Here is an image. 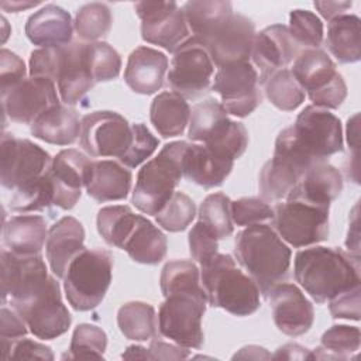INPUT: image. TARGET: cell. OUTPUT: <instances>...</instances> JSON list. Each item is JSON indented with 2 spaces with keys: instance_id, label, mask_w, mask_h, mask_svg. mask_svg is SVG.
Here are the masks:
<instances>
[{
  "instance_id": "1",
  "label": "cell",
  "mask_w": 361,
  "mask_h": 361,
  "mask_svg": "<svg viewBox=\"0 0 361 361\" xmlns=\"http://www.w3.org/2000/svg\"><path fill=\"white\" fill-rule=\"evenodd\" d=\"M275 151L290 157L307 171L343 151L341 123L326 109L306 106L298 114L295 124L278 134Z\"/></svg>"
},
{
  "instance_id": "2",
  "label": "cell",
  "mask_w": 361,
  "mask_h": 361,
  "mask_svg": "<svg viewBox=\"0 0 361 361\" xmlns=\"http://www.w3.org/2000/svg\"><path fill=\"white\" fill-rule=\"evenodd\" d=\"M293 275L316 303H324L361 283L360 257L334 247L305 248L295 255Z\"/></svg>"
},
{
  "instance_id": "3",
  "label": "cell",
  "mask_w": 361,
  "mask_h": 361,
  "mask_svg": "<svg viewBox=\"0 0 361 361\" xmlns=\"http://www.w3.org/2000/svg\"><path fill=\"white\" fill-rule=\"evenodd\" d=\"M234 255L265 299L289 275L290 248L265 223L248 226L237 234Z\"/></svg>"
},
{
  "instance_id": "4",
  "label": "cell",
  "mask_w": 361,
  "mask_h": 361,
  "mask_svg": "<svg viewBox=\"0 0 361 361\" xmlns=\"http://www.w3.org/2000/svg\"><path fill=\"white\" fill-rule=\"evenodd\" d=\"M200 281L213 307L243 317L259 309V289L255 282L235 265L228 254H214L200 264Z\"/></svg>"
},
{
  "instance_id": "5",
  "label": "cell",
  "mask_w": 361,
  "mask_h": 361,
  "mask_svg": "<svg viewBox=\"0 0 361 361\" xmlns=\"http://www.w3.org/2000/svg\"><path fill=\"white\" fill-rule=\"evenodd\" d=\"M186 147V141L165 144L155 158L142 165L133 190V204L141 213L155 216L172 197L183 176L182 158Z\"/></svg>"
},
{
  "instance_id": "6",
  "label": "cell",
  "mask_w": 361,
  "mask_h": 361,
  "mask_svg": "<svg viewBox=\"0 0 361 361\" xmlns=\"http://www.w3.org/2000/svg\"><path fill=\"white\" fill-rule=\"evenodd\" d=\"M113 255L103 248L83 250L69 264L63 289L69 305L78 312L97 307L111 282Z\"/></svg>"
},
{
  "instance_id": "7",
  "label": "cell",
  "mask_w": 361,
  "mask_h": 361,
  "mask_svg": "<svg viewBox=\"0 0 361 361\" xmlns=\"http://www.w3.org/2000/svg\"><path fill=\"white\" fill-rule=\"evenodd\" d=\"M30 331L42 340H52L68 331L72 317L62 302L59 283L54 276L28 296L10 302Z\"/></svg>"
},
{
  "instance_id": "8",
  "label": "cell",
  "mask_w": 361,
  "mask_h": 361,
  "mask_svg": "<svg viewBox=\"0 0 361 361\" xmlns=\"http://www.w3.org/2000/svg\"><path fill=\"white\" fill-rule=\"evenodd\" d=\"M329 209L298 197H286L274 207L272 224L278 235L295 248L322 243L329 235Z\"/></svg>"
},
{
  "instance_id": "9",
  "label": "cell",
  "mask_w": 361,
  "mask_h": 361,
  "mask_svg": "<svg viewBox=\"0 0 361 361\" xmlns=\"http://www.w3.org/2000/svg\"><path fill=\"white\" fill-rule=\"evenodd\" d=\"M207 296L193 293H172L165 298L158 312V330L161 336L185 348H202L204 336L202 317Z\"/></svg>"
},
{
  "instance_id": "10",
  "label": "cell",
  "mask_w": 361,
  "mask_h": 361,
  "mask_svg": "<svg viewBox=\"0 0 361 361\" xmlns=\"http://www.w3.org/2000/svg\"><path fill=\"white\" fill-rule=\"evenodd\" d=\"M0 152L1 185L13 193L35 185L52 164L51 155L39 145L13 134H3Z\"/></svg>"
},
{
  "instance_id": "11",
  "label": "cell",
  "mask_w": 361,
  "mask_h": 361,
  "mask_svg": "<svg viewBox=\"0 0 361 361\" xmlns=\"http://www.w3.org/2000/svg\"><path fill=\"white\" fill-rule=\"evenodd\" d=\"M214 63L196 37H189L175 52L168 72L172 92L185 99H196L210 86Z\"/></svg>"
},
{
  "instance_id": "12",
  "label": "cell",
  "mask_w": 361,
  "mask_h": 361,
  "mask_svg": "<svg viewBox=\"0 0 361 361\" xmlns=\"http://www.w3.org/2000/svg\"><path fill=\"white\" fill-rule=\"evenodd\" d=\"M134 8L144 41L173 54L190 37L183 10L175 1H137Z\"/></svg>"
},
{
  "instance_id": "13",
  "label": "cell",
  "mask_w": 361,
  "mask_h": 361,
  "mask_svg": "<svg viewBox=\"0 0 361 361\" xmlns=\"http://www.w3.org/2000/svg\"><path fill=\"white\" fill-rule=\"evenodd\" d=\"M131 140V124L116 111H93L82 118L80 145L90 157H116L120 159L128 149Z\"/></svg>"
},
{
  "instance_id": "14",
  "label": "cell",
  "mask_w": 361,
  "mask_h": 361,
  "mask_svg": "<svg viewBox=\"0 0 361 361\" xmlns=\"http://www.w3.org/2000/svg\"><path fill=\"white\" fill-rule=\"evenodd\" d=\"M258 73L250 62L220 66L216 72L212 90L220 94L227 114L247 117L261 103Z\"/></svg>"
},
{
  "instance_id": "15",
  "label": "cell",
  "mask_w": 361,
  "mask_h": 361,
  "mask_svg": "<svg viewBox=\"0 0 361 361\" xmlns=\"http://www.w3.org/2000/svg\"><path fill=\"white\" fill-rule=\"evenodd\" d=\"M254 39V23L245 16L234 13L199 41L209 52L213 63L220 68L231 63L250 62Z\"/></svg>"
},
{
  "instance_id": "16",
  "label": "cell",
  "mask_w": 361,
  "mask_h": 361,
  "mask_svg": "<svg viewBox=\"0 0 361 361\" xmlns=\"http://www.w3.org/2000/svg\"><path fill=\"white\" fill-rule=\"evenodd\" d=\"M3 111L11 121L32 124L42 113L61 104L55 82L48 78H28L1 96Z\"/></svg>"
},
{
  "instance_id": "17",
  "label": "cell",
  "mask_w": 361,
  "mask_h": 361,
  "mask_svg": "<svg viewBox=\"0 0 361 361\" xmlns=\"http://www.w3.org/2000/svg\"><path fill=\"white\" fill-rule=\"evenodd\" d=\"M47 265L41 254L20 255L6 248L1 250V299L3 303L25 298L48 278Z\"/></svg>"
},
{
  "instance_id": "18",
  "label": "cell",
  "mask_w": 361,
  "mask_h": 361,
  "mask_svg": "<svg viewBox=\"0 0 361 361\" xmlns=\"http://www.w3.org/2000/svg\"><path fill=\"white\" fill-rule=\"evenodd\" d=\"M268 300L271 302L274 323L279 331L296 337L310 330L314 320L313 305L295 283L276 285Z\"/></svg>"
},
{
  "instance_id": "19",
  "label": "cell",
  "mask_w": 361,
  "mask_h": 361,
  "mask_svg": "<svg viewBox=\"0 0 361 361\" xmlns=\"http://www.w3.org/2000/svg\"><path fill=\"white\" fill-rule=\"evenodd\" d=\"M299 54V47L292 39L283 24H274L255 34L251 58L259 69V85L279 69H285Z\"/></svg>"
},
{
  "instance_id": "20",
  "label": "cell",
  "mask_w": 361,
  "mask_h": 361,
  "mask_svg": "<svg viewBox=\"0 0 361 361\" xmlns=\"http://www.w3.org/2000/svg\"><path fill=\"white\" fill-rule=\"evenodd\" d=\"M56 83L61 100L66 106L78 104L94 86L96 82L86 59L85 42H71L63 47Z\"/></svg>"
},
{
  "instance_id": "21",
  "label": "cell",
  "mask_w": 361,
  "mask_h": 361,
  "mask_svg": "<svg viewBox=\"0 0 361 361\" xmlns=\"http://www.w3.org/2000/svg\"><path fill=\"white\" fill-rule=\"evenodd\" d=\"M85 230L79 220L72 216L59 219L48 230L45 243L47 259L55 276L63 278L69 264L85 248Z\"/></svg>"
},
{
  "instance_id": "22",
  "label": "cell",
  "mask_w": 361,
  "mask_h": 361,
  "mask_svg": "<svg viewBox=\"0 0 361 361\" xmlns=\"http://www.w3.org/2000/svg\"><path fill=\"white\" fill-rule=\"evenodd\" d=\"M166 69L168 58L165 54L149 47H138L128 56L124 80L133 92L152 94L164 86Z\"/></svg>"
},
{
  "instance_id": "23",
  "label": "cell",
  "mask_w": 361,
  "mask_h": 361,
  "mask_svg": "<svg viewBox=\"0 0 361 361\" xmlns=\"http://www.w3.org/2000/svg\"><path fill=\"white\" fill-rule=\"evenodd\" d=\"M71 14L55 4H47L32 13L25 23L27 38L41 48L66 47L72 41Z\"/></svg>"
},
{
  "instance_id": "24",
  "label": "cell",
  "mask_w": 361,
  "mask_h": 361,
  "mask_svg": "<svg viewBox=\"0 0 361 361\" xmlns=\"http://www.w3.org/2000/svg\"><path fill=\"white\" fill-rule=\"evenodd\" d=\"M233 166L234 161L223 158L199 144L188 142L182 158L183 176L204 189L220 186L230 175Z\"/></svg>"
},
{
  "instance_id": "25",
  "label": "cell",
  "mask_w": 361,
  "mask_h": 361,
  "mask_svg": "<svg viewBox=\"0 0 361 361\" xmlns=\"http://www.w3.org/2000/svg\"><path fill=\"white\" fill-rule=\"evenodd\" d=\"M290 72L310 100L341 76L336 69V63L322 49L300 51L293 61Z\"/></svg>"
},
{
  "instance_id": "26",
  "label": "cell",
  "mask_w": 361,
  "mask_h": 361,
  "mask_svg": "<svg viewBox=\"0 0 361 361\" xmlns=\"http://www.w3.org/2000/svg\"><path fill=\"white\" fill-rule=\"evenodd\" d=\"M341 190L343 176L340 171L329 162H320L305 172L288 196L298 197L317 206L330 207V203L340 196Z\"/></svg>"
},
{
  "instance_id": "27",
  "label": "cell",
  "mask_w": 361,
  "mask_h": 361,
  "mask_svg": "<svg viewBox=\"0 0 361 361\" xmlns=\"http://www.w3.org/2000/svg\"><path fill=\"white\" fill-rule=\"evenodd\" d=\"M133 175L121 162L113 159L93 161L86 192L96 202H113L127 197Z\"/></svg>"
},
{
  "instance_id": "28",
  "label": "cell",
  "mask_w": 361,
  "mask_h": 361,
  "mask_svg": "<svg viewBox=\"0 0 361 361\" xmlns=\"http://www.w3.org/2000/svg\"><path fill=\"white\" fill-rule=\"evenodd\" d=\"M82 120L75 109L69 106H54L42 113L31 126V134L48 144L69 145L80 137Z\"/></svg>"
},
{
  "instance_id": "29",
  "label": "cell",
  "mask_w": 361,
  "mask_h": 361,
  "mask_svg": "<svg viewBox=\"0 0 361 361\" xmlns=\"http://www.w3.org/2000/svg\"><path fill=\"white\" fill-rule=\"evenodd\" d=\"M48 237L47 221L41 216L20 214L3 226L4 248L20 255L41 254Z\"/></svg>"
},
{
  "instance_id": "30",
  "label": "cell",
  "mask_w": 361,
  "mask_h": 361,
  "mask_svg": "<svg viewBox=\"0 0 361 361\" xmlns=\"http://www.w3.org/2000/svg\"><path fill=\"white\" fill-rule=\"evenodd\" d=\"M305 172L306 171L290 157L274 151V157L259 172L258 188L262 199L281 200L286 197L302 179Z\"/></svg>"
},
{
  "instance_id": "31",
  "label": "cell",
  "mask_w": 361,
  "mask_h": 361,
  "mask_svg": "<svg viewBox=\"0 0 361 361\" xmlns=\"http://www.w3.org/2000/svg\"><path fill=\"white\" fill-rule=\"evenodd\" d=\"M121 250L138 264L157 265L166 255L168 241L165 234L157 226L147 217L138 214Z\"/></svg>"
},
{
  "instance_id": "32",
  "label": "cell",
  "mask_w": 361,
  "mask_h": 361,
  "mask_svg": "<svg viewBox=\"0 0 361 361\" xmlns=\"http://www.w3.org/2000/svg\"><path fill=\"white\" fill-rule=\"evenodd\" d=\"M149 118L164 138L182 135L190 118V107L185 97L175 92L157 94L149 107Z\"/></svg>"
},
{
  "instance_id": "33",
  "label": "cell",
  "mask_w": 361,
  "mask_h": 361,
  "mask_svg": "<svg viewBox=\"0 0 361 361\" xmlns=\"http://www.w3.org/2000/svg\"><path fill=\"white\" fill-rule=\"evenodd\" d=\"M326 45L340 63H354L361 58L360 18L354 14H341L330 20Z\"/></svg>"
},
{
  "instance_id": "34",
  "label": "cell",
  "mask_w": 361,
  "mask_h": 361,
  "mask_svg": "<svg viewBox=\"0 0 361 361\" xmlns=\"http://www.w3.org/2000/svg\"><path fill=\"white\" fill-rule=\"evenodd\" d=\"M117 324L121 334L128 340L147 341L157 338L158 319L149 303L140 300L124 303L118 309Z\"/></svg>"
},
{
  "instance_id": "35",
  "label": "cell",
  "mask_w": 361,
  "mask_h": 361,
  "mask_svg": "<svg viewBox=\"0 0 361 361\" xmlns=\"http://www.w3.org/2000/svg\"><path fill=\"white\" fill-rule=\"evenodd\" d=\"M93 161L78 149H62L52 158L49 166L52 178L63 188L80 192L92 173Z\"/></svg>"
},
{
  "instance_id": "36",
  "label": "cell",
  "mask_w": 361,
  "mask_h": 361,
  "mask_svg": "<svg viewBox=\"0 0 361 361\" xmlns=\"http://www.w3.org/2000/svg\"><path fill=\"white\" fill-rule=\"evenodd\" d=\"M182 10L189 30L197 39L207 37L216 27L234 14L230 1H188Z\"/></svg>"
},
{
  "instance_id": "37",
  "label": "cell",
  "mask_w": 361,
  "mask_h": 361,
  "mask_svg": "<svg viewBox=\"0 0 361 361\" xmlns=\"http://www.w3.org/2000/svg\"><path fill=\"white\" fill-rule=\"evenodd\" d=\"M361 333L355 326L336 324L322 336L320 347L312 351L310 360H351L360 348Z\"/></svg>"
},
{
  "instance_id": "38",
  "label": "cell",
  "mask_w": 361,
  "mask_h": 361,
  "mask_svg": "<svg viewBox=\"0 0 361 361\" xmlns=\"http://www.w3.org/2000/svg\"><path fill=\"white\" fill-rule=\"evenodd\" d=\"M161 290L164 296L172 293H193L207 296L200 281V271L195 262L175 259L164 265L161 272Z\"/></svg>"
},
{
  "instance_id": "39",
  "label": "cell",
  "mask_w": 361,
  "mask_h": 361,
  "mask_svg": "<svg viewBox=\"0 0 361 361\" xmlns=\"http://www.w3.org/2000/svg\"><path fill=\"white\" fill-rule=\"evenodd\" d=\"M137 216L138 214H135L128 206L102 207L96 219L97 231L109 245L121 250L137 220Z\"/></svg>"
},
{
  "instance_id": "40",
  "label": "cell",
  "mask_w": 361,
  "mask_h": 361,
  "mask_svg": "<svg viewBox=\"0 0 361 361\" xmlns=\"http://www.w3.org/2000/svg\"><path fill=\"white\" fill-rule=\"evenodd\" d=\"M264 86L268 100L279 110L293 111L305 100V90L300 87L288 68L272 73Z\"/></svg>"
},
{
  "instance_id": "41",
  "label": "cell",
  "mask_w": 361,
  "mask_h": 361,
  "mask_svg": "<svg viewBox=\"0 0 361 361\" xmlns=\"http://www.w3.org/2000/svg\"><path fill=\"white\" fill-rule=\"evenodd\" d=\"M203 145L223 158L235 161L247 149L248 131L243 123L227 118Z\"/></svg>"
},
{
  "instance_id": "42",
  "label": "cell",
  "mask_w": 361,
  "mask_h": 361,
  "mask_svg": "<svg viewBox=\"0 0 361 361\" xmlns=\"http://www.w3.org/2000/svg\"><path fill=\"white\" fill-rule=\"evenodd\" d=\"M111 23L113 17L107 4L89 3L78 10L73 28L82 41L97 42L109 34Z\"/></svg>"
},
{
  "instance_id": "43",
  "label": "cell",
  "mask_w": 361,
  "mask_h": 361,
  "mask_svg": "<svg viewBox=\"0 0 361 361\" xmlns=\"http://www.w3.org/2000/svg\"><path fill=\"white\" fill-rule=\"evenodd\" d=\"M230 204V197L217 192L204 197L199 207V221H202L217 240L227 238L234 231Z\"/></svg>"
},
{
  "instance_id": "44",
  "label": "cell",
  "mask_w": 361,
  "mask_h": 361,
  "mask_svg": "<svg viewBox=\"0 0 361 361\" xmlns=\"http://www.w3.org/2000/svg\"><path fill=\"white\" fill-rule=\"evenodd\" d=\"M227 118V111L221 103L214 99L203 100L190 110L188 137L192 141L204 142Z\"/></svg>"
},
{
  "instance_id": "45",
  "label": "cell",
  "mask_w": 361,
  "mask_h": 361,
  "mask_svg": "<svg viewBox=\"0 0 361 361\" xmlns=\"http://www.w3.org/2000/svg\"><path fill=\"white\" fill-rule=\"evenodd\" d=\"M107 347L106 333L89 323L78 324L73 330L69 350L62 355L63 360H89L103 358Z\"/></svg>"
},
{
  "instance_id": "46",
  "label": "cell",
  "mask_w": 361,
  "mask_h": 361,
  "mask_svg": "<svg viewBox=\"0 0 361 361\" xmlns=\"http://www.w3.org/2000/svg\"><path fill=\"white\" fill-rule=\"evenodd\" d=\"M86 59L96 83L113 80L120 73V54L107 42H86Z\"/></svg>"
},
{
  "instance_id": "47",
  "label": "cell",
  "mask_w": 361,
  "mask_h": 361,
  "mask_svg": "<svg viewBox=\"0 0 361 361\" xmlns=\"http://www.w3.org/2000/svg\"><path fill=\"white\" fill-rule=\"evenodd\" d=\"M196 216L193 200L183 192H175L165 206L155 214L158 226L171 233L183 231Z\"/></svg>"
},
{
  "instance_id": "48",
  "label": "cell",
  "mask_w": 361,
  "mask_h": 361,
  "mask_svg": "<svg viewBox=\"0 0 361 361\" xmlns=\"http://www.w3.org/2000/svg\"><path fill=\"white\" fill-rule=\"evenodd\" d=\"M289 34L303 49H319L323 42V23L312 11L293 10L289 16Z\"/></svg>"
},
{
  "instance_id": "49",
  "label": "cell",
  "mask_w": 361,
  "mask_h": 361,
  "mask_svg": "<svg viewBox=\"0 0 361 361\" xmlns=\"http://www.w3.org/2000/svg\"><path fill=\"white\" fill-rule=\"evenodd\" d=\"M233 223L237 226H254L272 221L274 209L261 199L241 197L230 204Z\"/></svg>"
},
{
  "instance_id": "50",
  "label": "cell",
  "mask_w": 361,
  "mask_h": 361,
  "mask_svg": "<svg viewBox=\"0 0 361 361\" xmlns=\"http://www.w3.org/2000/svg\"><path fill=\"white\" fill-rule=\"evenodd\" d=\"M133 140L126 151V154L120 158V162L128 168H135L142 164L147 158H149L155 149L158 148L159 140L152 135V133L142 124H131Z\"/></svg>"
},
{
  "instance_id": "51",
  "label": "cell",
  "mask_w": 361,
  "mask_h": 361,
  "mask_svg": "<svg viewBox=\"0 0 361 361\" xmlns=\"http://www.w3.org/2000/svg\"><path fill=\"white\" fill-rule=\"evenodd\" d=\"M63 47L39 48L31 52L30 56V76L31 78H48L56 82Z\"/></svg>"
},
{
  "instance_id": "52",
  "label": "cell",
  "mask_w": 361,
  "mask_h": 361,
  "mask_svg": "<svg viewBox=\"0 0 361 361\" xmlns=\"http://www.w3.org/2000/svg\"><path fill=\"white\" fill-rule=\"evenodd\" d=\"M217 248L216 235L202 221H197L189 231V251L193 259L203 264L217 254Z\"/></svg>"
},
{
  "instance_id": "53",
  "label": "cell",
  "mask_w": 361,
  "mask_h": 361,
  "mask_svg": "<svg viewBox=\"0 0 361 361\" xmlns=\"http://www.w3.org/2000/svg\"><path fill=\"white\" fill-rule=\"evenodd\" d=\"M25 79V63L14 52L3 48L0 51V89L1 96Z\"/></svg>"
},
{
  "instance_id": "54",
  "label": "cell",
  "mask_w": 361,
  "mask_h": 361,
  "mask_svg": "<svg viewBox=\"0 0 361 361\" xmlns=\"http://www.w3.org/2000/svg\"><path fill=\"white\" fill-rule=\"evenodd\" d=\"M27 324L21 316L14 309L1 307L0 312V341H1V354L4 355L10 347L20 338L27 334Z\"/></svg>"
},
{
  "instance_id": "55",
  "label": "cell",
  "mask_w": 361,
  "mask_h": 361,
  "mask_svg": "<svg viewBox=\"0 0 361 361\" xmlns=\"http://www.w3.org/2000/svg\"><path fill=\"white\" fill-rule=\"evenodd\" d=\"M360 303H361V289L358 285L330 299L329 310L334 319H348V320L358 322Z\"/></svg>"
},
{
  "instance_id": "56",
  "label": "cell",
  "mask_w": 361,
  "mask_h": 361,
  "mask_svg": "<svg viewBox=\"0 0 361 361\" xmlns=\"http://www.w3.org/2000/svg\"><path fill=\"white\" fill-rule=\"evenodd\" d=\"M4 360H54V354L48 345L30 338L17 340L3 355Z\"/></svg>"
},
{
  "instance_id": "57",
  "label": "cell",
  "mask_w": 361,
  "mask_h": 361,
  "mask_svg": "<svg viewBox=\"0 0 361 361\" xmlns=\"http://www.w3.org/2000/svg\"><path fill=\"white\" fill-rule=\"evenodd\" d=\"M148 354L149 360H183L189 357V350L161 340H151Z\"/></svg>"
},
{
  "instance_id": "58",
  "label": "cell",
  "mask_w": 361,
  "mask_h": 361,
  "mask_svg": "<svg viewBox=\"0 0 361 361\" xmlns=\"http://www.w3.org/2000/svg\"><path fill=\"white\" fill-rule=\"evenodd\" d=\"M312 351L296 344L289 343L276 350V353L271 357L274 360H310Z\"/></svg>"
},
{
  "instance_id": "59",
  "label": "cell",
  "mask_w": 361,
  "mask_h": 361,
  "mask_svg": "<svg viewBox=\"0 0 361 361\" xmlns=\"http://www.w3.org/2000/svg\"><path fill=\"white\" fill-rule=\"evenodd\" d=\"M351 6V1H314V7L326 20H333L337 16L345 14V10Z\"/></svg>"
},
{
  "instance_id": "60",
  "label": "cell",
  "mask_w": 361,
  "mask_h": 361,
  "mask_svg": "<svg viewBox=\"0 0 361 361\" xmlns=\"http://www.w3.org/2000/svg\"><path fill=\"white\" fill-rule=\"evenodd\" d=\"M357 210H358V204L354 206V213H353V221L351 226L348 228V235H347V241L345 245L348 247L350 252L353 255H358V216H357Z\"/></svg>"
},
{
  "instance_id": "61",
  "label": "cell",
  "mask_w": 361,
  "mask_h": 361,
  "mask_svg": "<svg viewBox=\"0 0 361 361\" xmlns=\"http://www.w3.org/2000/svg\"><path fill=\"white\" fill-rule=\"evenodd\" d=\"M272 355L262 347L259 345H247V347H243L238 353L234 354L233 360L235 358H243V360H268L271 358Z\"/></svg>"
},
{
  "instance_id": "62",
  "label": "cell",
  "mask_w": 361,
  "mask_h": 361,
  "mask_svg": "<svg viewBox=\"0 0 361 361\" xmlns=\"http://www.w3.org/2000/svg\"><path fill=\"white\" fill-rule=\"evenodd\" d=\"M347 141H348V147L354 148V151L357 152V149H358V113L354 114L351 118H348Z\"/></svg>"
},
{
  "instance_id": "63",
  "label": "cell",
  "mask_w": 361,
  "mask_h": 361,
  "mask_svg": "<svg viewBox=\"0 0 361 361\" xmlns=\"http://www.w3.org/2000/svg\"><path fill=\"white\" fill-rule=\"evenodd\" d=\"M38 4L39 1H0V7L4 11H10V13H18Z\"/></svg>"
},
{
  "instance_id": "64",
  "label": "cell",
  "mask_w": 361,
  "mask_h": 361,
  "mask_svg": "<svg viewBox=\"0 0 361 361\" xmlns=\"http://www.w3.org/2000/svg\"><path fill=\"white\" fill-rule=\"evenodd\" d=\"M123 358H141V360H149L148 350L141 345H130L121 355Z\"/></svg>"
}]
</instances>
